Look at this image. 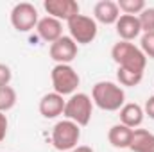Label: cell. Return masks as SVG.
Masks as SVG:
<instances>
[{"label":"cell","mask_w":154,"mask_h":152,"mask_svg":"<svg viewBox=\"0 0 154 152\" xmlns=\"http://www.w3.org/2000/svg\"><path fill=\"white\" fill-rule=\"evenodd\" d=\"M91 100L102 111H120L122 106L125 104V93L122 86L115 82L100 81L91 90Z\"/></svg>","instance_id":"obj_1"},{"label":"cell","mask_w":154,"mask_h":152,"mask_svg":"<svg viewBox=\"0 0 154 152\" xmlns=\"http://www.w3.org/2000/svg\"><path fill=\"white\" fill-rule=\"evenodd\" d=\"M111 57L118 65V68L133 70V72H143L147 65L145 54L134 47L131 41H118L111 48Z\"/></svg>","instance_id":"obj_2"},{"label":"cell","mask_w":154,"mask_h":152,"mask_svg":"<svg viewBox=\"0 0 154 152\" xmlns=\"http://www.w3.org/2000/svg\"><path fill=\"white\" fill-rule=\"evenodd\" d=\"M91 113H93V100L86 93H74V95H70V99L65 104V111H63V114L66 116V120L75 122L79 127H84V125L90 123Z\"/></svg>","instance_id":"obj_3"},{"label":"cell","mask_w":154,"mask_h":152,"mask_svg":"<svg viewBox=\"0 0 154 152\" xmlns=\"http://www.w3.org/2000/svg\"><path fill=\"white\" fill-rule=\"evenodd\" d=\"M81 138V127L72 120H59L52 129V145L61 152L74 150Z\"/></svg>","instance_id":"obj_4"},{"label":"cell","mask_w":154,"mask_h":152,"mask_svg":"<svg viewBox=\"0 0 154 152\" xmlns=\"http://www.w3.org/2000/svg\"><path fill=\"white\" fill-rule=\"evenodd\" d=\"M50 79H52V86L54 91L59 93L61 97L65 95H74L81 82L79 74L70 66V65H56L50 72Z\"/></svg>","instance_id":"obj_5"},{"label":"cell","mask_w":154,"mask_h":152,"mask_svg":"<svg viewBox=\"0 0 154 152\" xmlns=\"http://www.w3.org/2000/svg\"><path fill=\"white\" fill-rule=\"evenodd\" d=\"M68 23V31H70V38L75 41L77 45H88L97 38V22L91 16L86 14H77L72 20L66 22Z\"/></svg>","instance_id":"obj_6"},{"label":"cell","mask_w":154,"mask_h":152,"mask_svg":"<svg viewBox=\"0 0 154 152\" xmlns=\"http://www.w3.org/2000/svg\"><path fill=\"white\" fill-rule=\"evenodd\" d=\"M38 9L29 2H20L11 11V23L18 32H29L38 25Z\"/></svg>","instance_id":"obj_7"},{"label":"cell","mask_w":154,"mask_h":152,"mask_svg":"<svg viewBox=\"0 0 154 152\" xmlns=\"http://www.w3.org/2000/svg\"><path fill=\"white\" fill-rule=\"evenodd\" d=\"M50 57L56 65H70L77 57V43L70 36H61L50 45Z\"/></svg>","instance_id":"obj_8"},{"label":"cell","mask_w":154,"mask_h":152,"mask_svg":"<svg viewBox=\"0 0 154 152\" xmlns=\"http://www.w3.org/2000/svg\"><path fill=\"white\" fill-rule=\"evenodd\" d=\"M43 7L48 13V16H52L59 22L61 20L68 22L79 14V4L75 0H45Z\"/></svg>","instance_id":"obj_9"},{"label":"cell","mask_w":154,"mask_h":152,"mask_svg":"<svg viewBox=\"0 0 154 152\" xmlns=\"http://www.w3.org/2000/svg\"><path fill=\"white\" fill-rule=\"evenodd\" d=\"M116 34L120 36L122 41H133L142 34V27H140V20L134 14H120V18L115 23Z\"/></svg>","instance_id":"obj_10"},{"label":"cell","mask_w":154,"mask_h":152,"mask_svg":"<svg viewBox=\"0 0 154 152\" xmlns=\"http://www.w3.org/2000/svg\"><path fill=\"white\" fill-rule=\"evenodd\" d=\"M65 104H66V100L59 93H56V91L47 93L39 100V113L43 118H56V116L63 114Z\"/></svg>","instance_id":"obj_11"},{"label":"cell","mask_w":154,"mask_h":152,"mask_svg":"<svg viewBox=\"0 0 154 152\" xmlns=\"http://www.w3.org/2000/svg\"><path fill=\"white\" fill-rule=\"evenodd\" d=\"M36 31H38V36L43 41L52 45L54 41H57L63 36V23L59 20L52 18V16H45V18H41L38 22Z\"/></svg>","instance_id":"obj_12"},{"label":"cell","mask_w":154,"mask_h":152,"mask_svg":"<svg viewBox=\"0 0 154 152\" xmlns=\"http://www.w3.org/2000/svg\"><path fill=\"white\" fill-rule=\"evenodd\" d=\"M93 16L95 22H100L104 25H113L120 18V9L113 0H100L93 7Z\"/></svg>","instance_id":"obj_13"},{"label":"cell","mask_w":154,"mask_h":152,"mask_svg":"<svg viewBox=\"0 0 154 152\" xmlns=\"http://www.w3.org/2000/svg\"><path fill=\"white\" fill-rule=\"evenodd\" d=\"M143 108L136 102H129V104H124L122 109H120V123L127 125L129 129H134V127H140L142 122H143Z\"/></svg>","instance_id":"obj_14"},{"label":"cell","mask_w":154,"mask_h":152,"mask_svg":"<svg viewBox=\"0 0 154 152\" xmlns=\"http://www.w3.org/2000/svg\"><path fill=\"white\" fill-rule=\"evenodd\" d=\"M129 149L133 152H154V134L147 129H133Z\"/></svg>","instance_id":"obj_15"},{"label":"cell","mask_w":154,"mask_h":152,"mask_svg":"<svg viewBox=\"0 0 154 152\" xmlns=\"http://www.w3.org/2000/svg\"><path fill=\"white\" fill-rule=\"evenodd\" d=\"M131 138H133V129H129L124 123L113 125L109 129V132H108V140L115 149H129Z\"/></svg>","instance_id":"obj_16"},{"label":"cell","mask_w":154,"mask_h":152,"mask_svg":"<svg viewBox=\"0 0 154 152\" xmlns=\"http://www.w3.org/2000/svg\"><path fill=\"white\" fill-rule=\"evenodd\" d=\"M116 79L120 82V86H127V88H134L142 82L143 72H133V70H125V68H118L116 70Z\"/></svg>","instance_id":"obj_17"},{"label":"cell","mask_w":154,"mask_h":152,"mask_svg":"<svg viewBox=\"0 0 154 152\" xmlns=\"http://www.w3.org/2000/svg\"><path fill=\"white\" fill-rule=\"evenodd\" d=\"M16 106V91L11 86L0 88V113H7Z\"/></svg>","instance_id":"obj_18"},{"label":"cell","mask_w":154,"mask_h":152,"mask_svg":"<svg viewBox=\"0 0 154 152\" xmlns=\"http://www.w3.org/2000/svg\"><path fill=\"white\" fill-rule=\"evenodd\" d=\"M118 9L124 13V14H140L143 9H145V2L143 0H118L116 2Z\"/></svg>","instance_id":"obj_19"},{"label":"cell","mask_w":154,"mask_h":152,"mask_svg":"<svg viewBox=\"0 0 154 152\" xmlns=\"http://www.w3.org/2000/svg\"><path fill=\"white\" fill-rule=\"evenodd\" d=\"M138 20H140V27H142V32H154V7H145L140 14H138Z\"/></svg>","instance_id":"obj_20"},{"label":"cell","mask_w":154,"mask_h":152,"mask_svg":"<svg viewBox=\"0 0 154 152\" xmlns=\"http://www.w3.org/2000/svg\"><path fill=\"white\" fill-rule=\"evenodd\" d=\"M140 50L145 54V57L154 59V32H145L140 39Z\"/></svg>","instance_id":"obj_21"},{"label":"cell","mask_w":154,"mask_h":152,"mask_svg":"<svg viewBox=\"0 0 154 152\" xmlns=\"http://www.w3.org/2000/svg\"><path fill=\"white\" fill-rule=\"evenodd\" d=\"M11 79H13V72H11V68H9L7 65L0 63V88H2V86H9Z\"/></svg>","instance_id":"obj_22"},{"label":"cell","mask_w":154,"mask_h":152,"mask_svg":"<svg viewBox=\"0 0 154 152\" xmlns=\"http://www.w3.org/2000/svg\"><path fill=\"white\" fill-rule=\"evenodd\" d=\"M7 127H9L7 116H5V113H0V141H4V140H5V134H7Z\"/></svg>","instance_id":"obj_23"},{"label":"cell","mask_w":154,"mask_h":152,"mask_svg":"<svg viewBox=\"0 0 154 152\" xmlns=\"http://www.w3.org/2000/svg\"><path fill=\"white\" fill-rule=\"evenodd\" d=\"M143 113L147 114L151 120H154V95H152V97H149V99L145 100V106H143Z\"/></svg>","instance_id":"obj_24"},{"label":"cell","mask_w":154,"mask_h":152,"mask_svg":"<svg viewBox=\"0 0 154 152\" xmlns=\"http://www.w3.org/2000/svg\"><path fill=\"white\" fill-rule=\"evenodd\" d=\"M74 150L75 152H93V149H91V147H86V145H79V147H75Z\"/></svg>","instance_id":"obj_25"},{"label":"cell","mask_w":154,"mask_h":152,"mask_svg":"<svg viewBox=\"0 0 154 152\" xmlns=\"http://www.w3.org/2000/svg\"><path fill=\"white\" fill-rule=\"evenodd\" d=\"M68 152H75V150H68Z\"/></svg>","instance_id":"obj_26"}]
</instances>
